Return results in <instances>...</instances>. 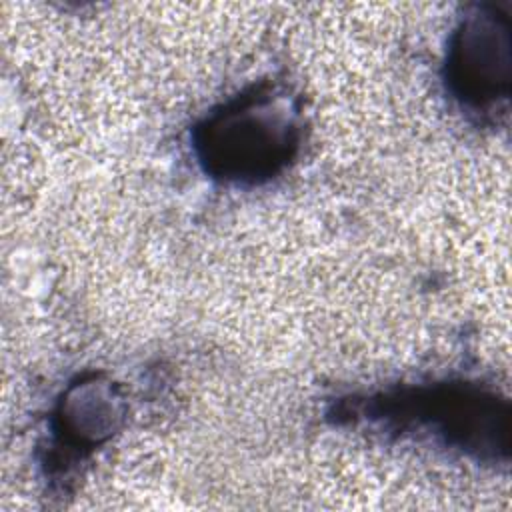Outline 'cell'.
I'll return each instance as SVG.
<instances>
[{
  "label": "cell",
  "mask_w": 512,
  "mask_h": 512,
  "mask_svg": "<svg viewBox=\"0 0 512 512\" xmlns=\"http://www.w3.org/2000/svg\"><path fill=\"white\" fill-rule=\"evenodd\" d=\"M58 418L62 440L66 438L74 446L100 442L116 424V394L108 386H96V380L76 384L66 394V404H62Z\"/></svg>",
  "instance_id": "3"
},
{
  "label": "cell",
  "mask_w": 512,
  "mask_h": 512,
  "mask_svg": "<svg viewBox=\"0 0 512 512\" xmlns=\"http://www.w3.org/2000/svg\"><path fill=\"white\" fill-rule=\"evenodd\" d=\"M508 28L494 14L466 18L450 48L448 84L458 98L484 106L506 94L510 78Z\"/></svg>",
  "instance_id": "2"
},
{
  "label": "cell",
  "mask_w": 512,
  "mask_h": 512,
  "mask_svg": "<svg viewBox=\"0 0 512 512\" xmlns=\"http://www.w3.org/2000/svg\"><path fill=\"white\" fill-rule=\"evenodd\" d=\"M298 134L290 96L282 88L264 84L208 116L196 128L194 146L214 178L258 184L292 160Z\"/></svg>",
  "instance_id": "1"
}]
</instances>
